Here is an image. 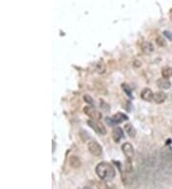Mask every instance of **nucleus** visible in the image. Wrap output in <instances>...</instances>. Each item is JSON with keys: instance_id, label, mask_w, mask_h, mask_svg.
Wrapping results in <instances>:
<instances>
[{"instance_id": "obj_1", "label": "nucleus", "mask_w": 172, "mask_h": 189, "mask_svg": "<svg viewBox=\"0 0 172 189\" xmlns=\"http://www.w3.org/2000/svg\"><path fill=\"white\" fill-rule=\"evenodd\" d=\"M96 173L103 182H110L116 176L115 168L108 162H102L96 166Z\"/></svg>"}, {"instance_id": "obj_2", "label": "nucleus", "mask_w": 172, "mask_h": 189, "mask_svg": "<svg viewBox=\"0 0 172 189\" xmlns=\"http://www.w3.org/2000/svg\"><path fill=\"white\" fill-rule=\"evenodd\" d=\"M83 112L87 115L89 117H91L93 120H96V122H99V120H100L101 117H102L101 113L99 112L98 110H96L92 106H85L83 108Z\"/></svg>"}, {"instance_id": "obj_3", "label": "nucleus", "mask_w": 172, "mask_h": 189, "mask_svg": "<svg viewBox=\"0 0 172 189\" xmlns=\"http://www.w3.org/2000/svg\"><path fill=\"white\" fill-rule=\"evenodd\" d=\"M87 124H88L96 133H98L99 135H106V133H107L105 127L103 126L102 124L98 123L96 120L89 119V120H87Z\"/></svg>"}, {"instance_id": "obj_4", "label": "nucleus", "mask_w": 172, "mask_h": 189, "mask_svg": "<svg viewBox=\"0 0 172 189\" xmlns=\"http://www.w3.org/2000/svg\"><path fill=\"white\" fill-rule=\"evenodd\" d=\"M88 150L89 152L93 155L95 157H99L101 153H102V149H101V146L95 141H91L88 142Z\"/></svg>"}, {"instance_id": "obj_5", "label": "nucleus", "mask_w": 172, "mask_h": 189, "mask_svg": "<svg viewBox=\"0 0 172 189\" xmlns=\"http://www.w3.org/2000/svg\"><path fill=\"white\" fill-rule=\"evenodd\" d=\"M122 149H123V152L124 153V155L126 156L127 159L131 160L133 158L134 154H135V151H134V147H133V145L131 143H129V142L124 143L123 146H122Z\"/></svg>"}, {"instance_id": "obj_6", "label": "nucleus", "mask_w": 172, "mask_h": 189, "mask_svg": "<svg viewBox=\"0 0 172 189\" xmlns=\"http://www.w3.org/2000/svg\"><path fill=\"white\" fill-rule=\"evenodd\" d=\"M124 137V131L122 128L116 127L112 130V139L115 142H119L120 139Z\"/></svg>"}, {"instance_id": "obj_7", "label": "nucleus", "mask_w": 172, "mask_h": 189, "mask_svg": "<svg viewBox=\"0 0 172 189\" xmlns=\"http://www.w3.org/2000/svg\"><path fill=\"white\" fill-rule=\"evenodd\" d=\"M112 117V119H113V122H114V124H115V125L122 123V122H124V120H127V119H128L127 116L124 115V114H123V113H117V114H115V115H114L113 117Z\"/></svg>"}, {"instance_id": "obj_8", "label": "nucleus", "mask_w": 172, "mask_h": 189, "mask_svg": "<svg viewBox=\"0 0 172 189\" xmlns=\"http://www.w3.org/2000/svg\"><path fill=\"white\" fill-rule=\"evenodd\" d=\"M153 97H154V93L149 88H144L142 91V93H141V97L144 101H151V100H153Z\"/></svg>"}, {"instance_id": "obj_9", "label": "nucleus", "mask_w": 172, "mask_h": 189, "mask_svg": "<svg viewBox=\"0 0 172 189\" xmlns=\"http://www.w3.org/2000/svg\"><path fill=\"white\" fill-rule=\"evenodd\" d=\"M165 99H166V94L164 93L163 91H159V92H156V93L154 94L153 100H154V102L158 103V104L164 102Z\"/></svg>"}, {"instance_id": "obj_10", "label": "nucleus", "mask_w": 172, "mask_h": 189, "mask_svg": "<svg viewBox=\"0 0 172 189\" xmlns=\"http://www.w3.org/2000/svg\"><path fill=\"white\" fill-rule=\"evenodd\" d=\"M157 86L163 90H167L171 87V82L167 80V78H160L156 82Z\"/></svg>"}, {"instance_id": "obj_11", "label": "nucleus", "mask_w": 172, "mask_h": 189, "mask_svg": "<svg viewBox=\"0 0 172 189\" xmlns=\"http://www.w3.org/2000/svg\"><path fill=\"white\" fill-rule=\"evenodd\" d=\"M69 162H70V165L73 168H78L80 167V161L77 156H71L70 159H69Z\"/></svg>"}, {"instance_id": "obj_12", "label": "nucleus", "mask_w": 172, "mask_h": 189, "mask_svg": "<svg viewBox=\"0 0 172 189\" xmlns=\"http://www.w3.org/2000/svg\"><path fill=\"white\" fill-rule=\"evenodd\" d=\"M142 49H143V51L144 52V53H146V54H150V53H152V52L154 51V46L150 43V42H144L143 43V45H142Z\"/></svg>"}, {"instance_id": "obj_13", "label": "nucleus", "mask_w": 172, "mask_h": 189, "mask_svg": "<svg viewBox=\"0 0 172 189\" xmlns=\"http://www.w3.org/2000/svg\"><path fill=\"white\" fill-rule=\"evenodd\" d=\"M96 71L98 72V74L101 75V74H104L106 71V66L105 64L103 63V61H99L97 63L96 65Z\"/></svg>"}, {"instance_id": "obj_14", "label": "nucleus", "mask_w": 172, "mask_h": 189, "mask_svg": "<svg viewBox=\"0 0 172 189\" xmlns=\"http://www.w3.org/2000/svg\"><path fill=\"white\" fill-rule=\"evenodd\" d=\"M124 131L128 134V136L129 137H135V136H136V130H135V128L132 126V124H125L124 125Z\"/></svg>"}, {"instance_id": "obj_15", "label": "nucleus", "mask_w": 172, "mask_h": 189, "mask_svg": "<svg viewBox=\"0 0 172 189\" xmlns=\"http://www.w3.org/2000/svg\"><path fill=\"white\" fill-rule=\"evenodd\" d=\"M162 76L164 78H170L172 77V68L165 67L162 70Z\"/></svg>"}, {"instance_id": "obj_16", "label": "nucleus", "mask_w": 172, "mask_h": 189, "mask_svg": "<svg viewBox=\"0 0 172 189\" xmlns=\"http://www.w3.org/2000/svg\"><path fill=\"white\" fill-rule=\"evenodd\" d=\"M98 185H99V189H115L114 185H111V184H109L106 182L99 183Z\"/></svg>"}, {"instance_id": "obj_17", "label": "nucleus", "mask_w": 172, "mask_h": 189, "mask_svg": "<svg viewBox=\"0 0 172 189\" xmlns=\"http://www.w3.org/2000/svg\"><path fill=\"white\" fill-rule=\"evenodd\" d=\"M155 42H156V44L159 46V47H164L166 45V42L165 40L163 38V37H158L156 38V40H155Z\"/></svg>"}, {"instance_id": "obj_18", "label": "nucleus", "mask_w": 172, "mask_h": 189, "mask_svg": "<svg viewBox=\"0 0 172 189\" xmlns=\"http://www.w3.org/2000/svg\"><path fill=\"white\" fill-rule=\"evenodd\" d=\"M123 89L124 91L129 96V97H132V92H131V88L129 87V86L127 84H123Z\"/></svg>"}, {"instance_id": "obj_19", "label": "nucleus", "mask_w": 172, "mask_h": 189, "mask_svg": "<svg viewBox=\"0 0 172 189\" xmlns=\"http://www.w3.org/2000/svg\"><path fill=\"white\" fill-rule=\"evenodd\" d=\"M83 99L88 103V104H90V105H93L94 104V100H93V98L89 96V95H84V97H83Z\"/></svg>"}, {"instance_id": "obj_20", "label": "nucleus", "mask_w": 172, "mask_h": 189, "mask_svg": "<svg viewBox=\"0 0 172 189\" xmlns=\"http://www.w3.org/2000/svg\"><path fill=\"white\" fill-rule=\"evenodd\" d=\"M164 37H166L170 41H172V32H168V31H164Z\"/></svg>"}, {"instance_id": "obj_21", "label": "nucleus", "mask_w": 172, "mask_h": 189, "mask_svg": "<svg viewBox=\"0 0 172 189\" xmlns=\"http://www.w3.org/2000/svg\"><path fill=\"white\" fill-rule=\"evenodd\" d=\"M134 64H135V65H134L135 67H139V66H141V62H139V61H135Z\"/></svg>"}, {"instance_id": "obj_22", "label": "nucleus", "mask_w": 172, "mask_h": 189, "mask_svg": "<svg viewBox=\"0 0 172 189\" xmlns=\"http://www.w3.org/2000/svg\"><path fill=\"white\" fill-rule=\"evenodd\" d=\"M83 189H92V188H90V187H84Z\"/></svg>"}]
</instances>
